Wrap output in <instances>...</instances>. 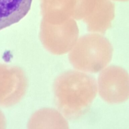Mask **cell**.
Here are the masks:
<instances>
[{
	"instance_id": "7",
	"label": "cell",
	"mask_w": 129,
	"mask_h": 129,
	"mask_svg": "<svg viewBox=\"0 0 129 129\" xmlns=\"http://www.w3.org/2000/svg\"><path fill=\"white\" fill-rule=\"evenodd\" d=\"M27 129H69V126L60 112L54 108H43L31 115Z\"/></svg>"
},
{
	"instance_id": "9",
	"label": "cell",
	"mask_w": 129,
	"mask_h": 129,
	"mask_svg": "<svg viewBox=\"0 0 129 129\" xmlns=\"http://www.w3.org/2000/svg\"><path fill=\"white\" fill-rule=\"evenodd\" d=\"M6 119L4 114L0 109V129H6Z\"/></svg>"
},
{
	"instance_id": "8",
	"label": "cell",
	"mask_w": 129,
	"mask_h": 129,
	"mask_svg": "<svg viewBox=\"0 0 129 129\" xmlns=\"http://www.w3.org/2000/svg\"><path fill=\"white\" fill-rule=\"evenodd\" d=\"M32 0H0V30L20 21L29 12Z\"/></svg>"
},
{
	"instance_id": "4",
	"label": "cell",
	"mask_w": 129,
	"mask_h": 129,
	"mask_svg": "<svg viewBox=\"0 0 129 129\" xmlns=\"http://www.w3.org/2000/svg\"><path fill=\"white\" fill-rule=\"evenodd\" d=\"M28 86L26 76L16 66L0 64V106L10 107L25 95Z\"/></svg>"
},
{
	"instance_id": "1",
	"label": "cell",
	"mask_w": 129,
	"mask_h": 129,
	"mask_svg": "<svg viewBox=\"0 0 129 129\" xmlns=\"http://www.w3.org/2000/svg\"><path fill=\"white\" fill-rule=\"evenodd\" d=\"M97 84L94 78L76 71H68L55 80L53 92L58 110L67 118H80L89 110L96 96Z\"/></svg>"
},
{
	"instance_id": "10",
	"label": "cell",
	"mask_w": 129,
	"mask_h": 129,
	"mask_svg": "<svg viewBox=\"0 0 129 129\" xmlns=\"http://www.w3.org/2000/svg\"><path fill=\"white\" fill-rule=\"evenodd\" d=\"M114 1H122V2H125V1H128L129 0H114Z\"/></svg>"
},
{
	"instance_id": "6",
	"label": "cell",
	"mask_w": 129,
	"mask_h": 129,
	"mask_svg": "<svg viewBox=\"0 0 129 129\" xmlns=\"http://www.w3.org/2000/svg\"><path fill=\"white\" fill-rule=\"evenodd\" d=\"M114 17V5L110 0H96L94 8L83 21L89 31L104 34Z\"/></svg>"
},
{
	"instance_id": "5",
	"label": "cell",
	"mask_w": 129,
	"mask_h": 129,
	"mask_svg": "<svg viewBox=\"0 0 129 129\" xmlns=\"http://www.w3.org/2000/svg\"><path fill=\"white\" fill-rule=\"evenodd\" d=\"M79 35L76 21L69 17L55 20L45 41L47 48L55 54H63L73 48Z\"/></svg>"
},
{
	"instance_id": "2",
	"label": "cell",
	"mask_w": 129,
	"mask_h": 129,
	"mask_svg": "<svg viewBox=\"0 0 129 129\" xmlns=\"http://www.w3.org/2000/svg\"><path fill=\"white\" fill-rule=\"evenodd\" d=\"M113 47L109 40L98 34L82 36L69 53L73 66L78 70L97 73L104 69L111 59Z\"/></svg>"
},
{
	"instance_id": "3",
	"label": "cell",
	"mask_w": 129,
	"mask_h": 129,
	"mask_svg": "<svg viewBox=\"0 0 129 129\" xmlns=\"http://www.w3.org/2000/svg\"><path fill=\"white\" fill-rule=\"evenodd\" d=\"M98 83L100 96L109 103H120L129 98V74L120 67L105 69L98 77Z\"/></svg>"
}]
</instances>
